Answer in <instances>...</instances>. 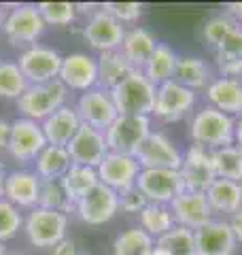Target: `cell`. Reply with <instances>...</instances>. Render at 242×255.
I'll list each match as a JSON object with an SVG mask.
<instances>
[{
	"label": "cell",
	"instance_id": "obj_1",
	"mask_svg": "<svg viewBox=\"0 0 242 255\" xmlns=\"http://www.w3.org/2000/svg\"><path fill=\"white\" fill-rule=\"evenodd\" d=\"M234 130H236V119L234 117L208 105H202L200 109L193 111L187 132L193 145L215 151L234 145Z\"/></svg>",
	"mask_w": 242,
	"mask_h": 255
},
{
	"label": "cell",
	"instance_id": "obj_2",
	"mask_svg": "<svg viewBox=\"0 0 242 255\" xmlns=\"http://www.w3.org/2000/svg\"><path fill=\"white\" fill-rule=\"evenodd\" d=\"M155 94L157 87L144 77L142 70H132L115 90H111L119 115L151 117L153 109H155Z\"/></svg>",
	"mask_w": 242,
	"mask_h": 255
},
{
	"label": "cell",
	"instance_id": "obj_3",
	"mask_svg": "<svg viewBox=\"0 0 242 255\" xmlns=\"http://www.w3.org/2000/svg\"><path fill=\"white\" fill-rule=\"evenodd\" d=\"M151 117L144 115H117L107 130V145L113 153H125V155H136L138 149L144 145V140L151 136Z\"/></svg>",
	"mask_w": 242,
	"mask_h": 255
},
{
	"label": "cell",
	"instance_id": "obj_4",
	"mask_svg": "<svg viewBox=\"0 0 242 255\" xmlns=\"http://www.w3.org/2000/svg\"><path fill=\"white\" fill-rule=\"evenodd\" d=\"M66 98H68V90L62 85L60 79H55V81L49 83L28 85V90L19 96L17 109L23 117L40 124L66 105Z\"/></svg>",
	"mask_w": 242,
	"mask_h": 255
},
{
	"label": "cell",
	"instance_id": "obj_5",
	"mask_svg": "<svg viewBox=\"0 0 242 255\" xmlns=\"http://www.w3.org/2000/svg\"><path fill=\"white\" fill-rule=\"evenodd\" d=\"M68 215L34 206L23 219V232L34 247H53L66 238Z\"/></svg>",
	"mask_w": 242,
	"mask_h": 255
},
{
	"label": "cell",
	"instance_id": "obj_6",
	"mask_svg": "<svg viewBox=\"0 0 242 255\" xmlns=\"http://www.w3.org/2000/svg\"><path fill=\"white\" fill-rule=\"evenodd\" d=\"M196 107H198V94L172 79V81L157 87L153 115L166 124H174L185 119L187 115H193Z\"/></svg>",
	"mask_w": 242,
	"mask_h": 255
},
{
	"label": "cell",
	"instance_id": "obj_7",
	"mask_svg": "<svg viewBox=\"0 0 242 255\" xmlns=\"http://www.w3.org/2000/svg\"><path fill=\"white\" fill-rule=\"evenodd\" d=\"M62 55L47 45H30L26 51L19 55L17 66L26 77L28 85H40L55 81L60 77L62 68Z\"/></svg>",
	"mask_w": 242,
	"mask_h": 255
},
{
	"label": "cell",
	"instance_id": "obj_8",
	"mask_svg": "<svg viewBox=\"0 0 242 255\" xmlns=\"http://www.w3.org/2000/svg\"><path fill=\"white\" fill-rule=\"evenodd\" d=\"M136 187L142 191L151 204H172L174 198H179L185 191V183L181 170L168 168H142L136 181Z\"/></svg>",
	"mask_w": 242,
	"mask_h": 255
},
{
	"label": "cell",
	"instance_id": "obj_9",
	"mask_svg": "<svg viewBox=\"0 0 242 255\" xmlns=\"http://www.w3.org/2000/svg\"><path fill=\"white\" fill-rule=\"evenodd\" d=\"M47 23L38 11V4H17L2 21V32L13 45H36Z\"/></svg>",
	"mask_w": 242,
	"mask_h": 255
},
{
	"label": "cell",
	"instance_id": "obj_10",
	"mask_svg": "<svg viewBox=\"0 0 242 255\" xmlns=\"http://www.w3.org/2000/svg\"><path fill=\"white\" fill-rule=\"evenodd\" d=\"M47 145L49 142H47L43 126L38 122H32L28 117H17L15 122H11V136L6 151L13 159H17L21 164L34 162Z\"/></svg>",
	"mask_w": 242,
	"mask_h": 255
},
{
	"label": "cell",
	"instance_id": "obj_11",
	"mask_svg": "<svg viewBox=\"0 0 242 255\" xmlns=\"http://www.w3.org/2000/svg\"><path fill=\"white\" fill-rule=\"evenodd\" d=\"M140 168H168V170H181L183 164V149L176 142L166 136L164 132L153 130L151 136L144 140V145L134 155Z\"/></svg>",
	"mask_w": 242,
	"mask_h": 255
},
{
	"label": "cell",
	"instance_id": "obj_12",
	"mask_svg": "<svg viewBox=\"0 0 242 255\" xmlns=\"http://www.w3.org/2000/svg\"><path fill=\"white\" fill-rule=\"evenodd\" d=\"M123 36H125V26H121L102 6L87 17L85 26H83L85 43L98 53L119 49L121 43H123Z\"/></svg>",
	"mask_w": 242,
	"mask_h": 255
},
{
	"label": "cell",
	"instance_id": "obj_13",
	"mask_svg": "<svg viewBox=\"0 0 242 255\" xmlns=\"http://www.w3.org/2000/svg\"><path fill=\"white\" fill-rule=\"evenodd\" d=\"M75 213L87 226H104L119 213V194L98 183L75 204Z\"/></svg>",
	"mask_w": 242,
	"mask_h": 255
},
{
	"label": "cell",
	"instance_id": "obj_14",
	"mask_svg": "<svg viewBox=\"0 0 242 255\" xmlns=\"http://www.w3.org/2000/svg\"><path fill=\"white\" fill-rule=\"evenodd\" d=\"M77 113L81 124L92 126L96 130H107V128L117 119V107L113 102V96L109 90L102 87H94L90 92H83L77 100Z\"/></svg>",
	"mask_w": 242,
	"mask_h": 255
},
{
	"label": "cell",
	"instance_id": "obj_15",
	"mask_svg": "<svg viewBox=\"0 0 242 255\" xmlns=\"http://www.w3.org/2000/svg\"><path fill=\"white\" fill-rule=\"evenodd\" d=\"M96 170H98V179L102 185H107L113 191L121 194V191L136 185L142 168H140V164L136 162L134 155L113 153V151H109L107 157L102 159Z\"/></svg>",
	"mask_w": 242,
	"mask_h": 255
},
{
	"label": "cell",
	"instance_id": "obj_16",
	"mask_svg": "<svg viewBox=\"0 0 242 255\" xmlns=\"http://www.w3.org/2000/svg\"><path fill=\"white\" fill-rule=\"evenodd\" d=\"M181 177L185 183V189L200 191L206 194V189L213 185L215 170H213V159L211 151L200 145H191L183 151V164H181Z\"/></svg>",
	"mask_w": 242,
	"mask_h": 255
},
{
	"label": "cell",
	"instance_id": "obj_17",
	"mask_svg": "<svg viewBox=\"0 0 242 255\" xmlns=\"http://www.w3.org/2000/svg\"><path fill=\"white\" fill-rule=\"evenodd\" d=\"M68 155L72 164L79 166H90V168H98L100 162L109 153L107 136L102 130H96L92 126H81L75 138L68 142Z\"/></svg>",
	"mask_w": 242,
	"mask_h": 255
},
{
	"label": "cell",
	"instance_id": "obj_18",
	"mask_svg": "<svg viewBox=\"0 0 242 255\" xmlns=\"http://www.w3.org/2000/svg\"><path fill=\"white\" fill-rule=\"evenodd\" d=\"M60 81L66 90L75 92H90L98 87V62L96 55L90 53H70L62 60Z\"/></svg>",
	"mask_w": 242,
	"mask_h": 255
},
{
	"label": "cell",
	"instance_id": "obj_19",
	"mask_svg": "<svg viewBox=\"0 0 242 255\" xmlns=\"http://www.w3.org/2000/svg\"><path fill=\"white\" fill-rule=\"evenodd\" d=\"M174 223L181 228H187L191 232L204 228L208 221L215 219V215L208 206L206 194H200V191H189L185 189L179 198H174L170 204Z\"/></svg>",
	"mask_w": 242,
	"mask_h": 255
},
{
	"label": "cell",
	"instance_id": "obj_20",
	"mask_svg": "<svg viewBox=\"0 0 242 255\" xmlns=\"http://www.w3.org/2000/svg\"><path fill=\"white\" fill-rule=\"evenodd\" d=\"M193 236H196V255H234L238 247L228 219L219 217L196 230Z\"/></svg>",
	"mask_w": 242,
	"mask_h": 255
},
{
	"label": "cell",
	"instance_id": "obj_21",
	"mask_svg": "<svg viewBox=\"0 0 242 255\" xmlns=\"http://www.w3.org/2000/svg\"><path fill=\"white\" fill-rule=\"evenodd\" d=\"M204 105L213 107L234 119L242 117V79L217 75L204 90Z\"/></svg>",
	"mask_w": 242,
	"mask_h": 255
},
{
	"label": "cell",
	"instance_id": "obj_22",
	"mask_svg": "<svg viewBox=\"0 0 242 255\" xmlns=\"http://www.w3.org/2000/svg\"><path fill=\"white\" fill-rule=\"evenodd\" d=\"M40 179L32 170H13L6 172L4 181V200H9L17 209H34L38 206Z\"/></svg>",
	"mask_w": 242,
	"mask_h": 255
},
{
	"label": "cell",
	"instance_id": "obj_23",
	"mask_svg": "<svg viewBox=\"0 0 242 255\" xmlns=\"http://www.w3.org/2000/svg\"><path fill=\"white\" fill-rule=\"evenodd\" d=\"M206 200L215 217L230 219L234 213L242 209V183L215 179L213 185L206 189Z\"/></svg>",
	"mask_w": 242,
	"mask_h": 255
},
{
	"label": "cell",
	"instance_id": "obj_24",
	"mask_svg": "<svg viewBox=\"0 0 242 255\" xmlns=\"http://www.w3.org/2000/svg\"><path fill=\"white\" fill-rule=\"evenodd\" d=\"M45 132V138L49 145H58V147H68V142L75 138V134L79 132V128L83 126L79 119V113L75 107L64 105L58 109L53 115H49L45 122H40Z\"/></svg>",
	"mask_w": 242,
	"mask_h": 255
},
{
	"label": "cell",
	"instance_id": "obj_25",
	"mask_svg": "<svg viewBox=\"0 0 242 255\" xmlns=\"http://www.w3.org/2000/svg\"><path fill=\"white\" fill-rule=\"evenodd\" d=\"M157 47V38L151 30L142 26H134L130 30H125L123 43H121L119 51L125 55V60L132 64L134 70H142V66L149 62Z\"/></svg>",
	"mask_w": 242,
	"mask_h": 255
},
{
	"label": "cell",
	"instance_id": "obj_26",
	"mask_svg": "<svg viewBox=\"0 0 242 255\" xmlns=\"http://www.w3.org/2000/svg\"><path fill=\"white\" fill-rule=\"evenodd\" d=\"M213 79H215L213 66L204 58H198V55H179L176 73H174L176 83H181L187 90L200 94L211 85Z\"/></svg>",
	"mask_w": 242,
	"mask_h": 255
},
{
	"label": "cell",
	"instance_id": "obj_27",
	"mask_svg": "<svg viewBox=\"0 0 242 255\" xmlns=\"http://www.w3.org/2000/svg\"><path fill=\"white\" fill-rule=\"evenodd\" d=\"M98 62V87L102 90H115L123 79L132 73V64L125 60V55L119 49L115 51H102L96 55Z\"/></svg>",
	"mask_w": 242,
	"mask_h": 255
},
{
	"label": "cell",
	"instance_id": "obj_28",
	"mask_svg": "<svg viewBox=\"0 0 242 255\" xmlns=\"http://www.w3.org/2000/svg\"><path fill=\"white\" fill-rule=\"evenodd\" d=\"M176 62H179V53H176L170 45L157 43L155 51H153L149 62L142 66V73L153 85L159 87V85H164V83L174 79Z\"/></svg>",
	"mask_w": 242,
	"mask_h": 255
},
{
	"label": "cell",
	"instance_id": "obj_29",
	"mask_svg": "<svg viewBox=\"0 0 242 255\" xmlns=\"http://www.w3.org/2000/svg\"><path fill=\"white\" fill-rule=\"evenodd\" d=\"M36 166V177L43 181H60L64 174L70 170L72 159L68 155L66 147H58V145H47L43 151L38 153L34 159Z\"/></svg>",
	"mask_w": 242,
	"mask_h": 255
},
{
	"label": "cell",
	"instance_id": "obj_30",
	"mask_svg": "<svg viewBox=\"0 0 242 255\" xmlns=\"http://www.w3.org/2000/svg\"><path fill=\"white\" fill-rule=\"evenodd\" d=\"M60 183H62L64 191H66L70 204L75 206L81 198H83L85 194H90V191L98 185L100 179H98V170H96V168L72 164L70 170L60 179Z\"/></svg>",
	"mask_w": 242,
	"mask_h": 255
},
{
	"label": "cell",
	"instance_id": "obj_31",
	"mask_svg": "<svg viewBox=\"0 0 242 255\" xmlns=\"http://www.w3.org/2000/svg\"><path fill=\"white\" fill-rule=\"evenodd\" d=\"M153 249H155V238L144 232L140 226L123 230L113 243L115 255H151Z\"/></svg>",
	"mask_w": 242,
	"mask_h": 255
},
{
	"label": "cell",
	"instance_id": "obj_32",
	"mask_svg": "<svg viewBox=\"0 0 242 255\" xmlns=\"http://www.w3.org/2000/svg\"><path fill=\"white\" fill-rule=\"evenodd\" d=\"M138 221H140V228L144 230L147 234H151L153 238L164 236L166 232L176 226L174 217H172V211H170V204H147L138 215Z\"/></svg>",
	"mask_w": 242,
	"mask_h": 255
},
{
	"label": "cell",
	"instance_id": "obj_33",
	"mask_svg": "<svg viewBox=\"0 0 242 255\" xmlns=\"http://www.w3.org/2000/svg\"><path fill=\"white\" fill-rule=\"evenodd\" d=\"M211 159L217 179L242 183V151L236 145L211 151Z\"/></svg>",
	"mask_w": 242,
	"mask_h": 255
},
{
	"label": "cell",
	"instance_id": "obj_34",
	"mask_svg": "<svg viewBox=\"0 0 242 255\" xmlns=\"http://www.w3.org/2000/svg\"><path fill=\"white\" fill-rule=\"evenodd\" d=\"M155 245L161 247L168 255H196V236L191 230L181 226H174L170 232L159 236Z\"/></svg>",
	"mask_w": 242,
	"mask_h": 255
},
{
	"label": "cell",
	"instance_id": "obj_35",
	"mask_svg": "<svg viewBox=\"0 0 242 255\" xmlns=\"http://www.w3.org/2000/svg\"><path fill=\"white\" fill-rule=\"evenodd\" d=\"M28 90V81L19 70L17 62H0V98L19 100Z\"/></svg>",
	"mask_w": 242,
	"mask_h": 255
},
{
	"label": "cell",
	"instance_id": "obj_36",
	"mask_svg": "<svg viewBox=\"0 0 242 255\" xmlns=\"http://www.w3.org/2000/svg\"><path fill=\"white\" fill-rule=\"evenodd\" d=\"M38 206L40 209H49V211H60V213H66V215L70 211H75V206L70 204L60 181H43L40 179Z\"/></svg>",
	"mask_w": 242,
	"mask_h": 255
},
{
	"label": "cell",
	"instance_id": "obj_37",
	"mask_svg": "<svg viewBox=\"0 0 242 255\" xmlns=\"http://www.w3.org/2000/svg\"><path fill=\"white\" fill-rule=\"evenodd\" d=\"M38 11L47 26H70L77 19L75 2H40Z\"/></svg>",
	"mask_w": 242,
	"mask_h": 255
},
{
	"label": "cell",
	"instance_id": "obj_38",
	"mask_svg": "<svg viewBox=\"0 0 242 255\" xmlns=\"http://www.w3.org/2000/svg\"><path fill=\"white\" fill-rule=\"evenodd\" d=\"M236 19L230 17L228 13H221V15H215V17H211L206 21L204 30H202V36H204V45L208 47V49H217V47L221 45V41L225 38V34L236 26Z\"/></svg>",
	"mask_w": 242,
	"mask_h": 255
},
{
	"label": "cell",
	"instance_id": "obj_39",
	"mask_svg": "<svg viewBox=\"0 0 242 255\" xmlns=\"http://www.w3.org/2000/svg\"><path fill=\"white\" fill-rule=\"evenodd\" d=\"M21 228H23V217L19 209L2 198L0 200V243L15 238Z\"/></svg>",
	"mask_w": 242,
	"mask_h": 255
},
{
	"label": "cell",
	"instance_id": "obj_40",
	"mask_svg": "<svg viewBox=\"0 0 242 255\" xmlns=\"http://www.w3.org/2000/svg\"><path fill=\"white\" fill-rule=\"evenodd\" d=\"M217 60H242V23H236L215 49Z\"/></svg>",
	"mask_w": 242,
	"mask_h": 255
},
{
	"label": "cell",
	"instance_id": "obj_41",
	"mask_svg": "<svg viewBox=\"0 0 242 255\" xmlns=\"http://www.w3.org/2000/svg\"><path fill=\"white\" fill-rule=\"evenodd\" d=\"M102 9L109 15H113L121 26H123V23H136L142 17L140 2H104Z\"/></svg>",
	"mask_w": 242,
	"mask_h": 255
},
{
	"label": "cell",
	"instance_id": "obj_42",
	"mask_svg": "<svg viewBox=\"0 0 242 255\" xmlns=\"http://www.w3.org/2000/svg\"><path fill=\"white\" fill-rule=\"evenodd\" d=\"M147 198L142 196V191L138 187H130L119 194V211L130 213V215H140V211L147 206Z\"/></svg>",
	"mask_w": 242,
	"mask_h": 255
},
{
	"label": "cell",
	"instance_id": "obj_43",
	"mask_svg": "<svg viewBox=\"0 0 242 255\" xmlns=\"http://www.w3.org/2000/svg\"><path fill=\"white\" fill-rule=\"evenodd\" d=\"M51 255H79V249H77V243L72 241V238H64V241H60L58 245L53 247Z\"/></svg>",
	"mask_w": 242,
	"mask_h": 255
},
{
	"label": "cell",
	"instance_id": "obj_44",
	"mask_svg": "<svg viewBox=\"0 0 242 255\" xmlns=\"http://www.w3.org/2000/svg\"><path fill=\"white\" fill-rule=\"evenodd\" d=\"M228 223H230V228H232L234 236H236V241L242 243V209H240L238 213H234L232 217L228 219Z\"/></svg>",
	"mask_w": 242,
	"mask_h": 255
},
{
	"label": "cell",
	"instance_id": "obj_45",
	"mask_svg": "<svg viewBox=\"0 0 242 255\" xmlns=\"http://www.w3.org/2000/svg\"><path fill=\"white\" fill-rule=\"evenodd\" d=\"M9 136H11V124L0 119V151H6V147H9Z\"/></svg>",
	"mask_w": 242,
	"mask_h": 255
},
{
	"label": "cell",
	"instance_id": "obj_46",
	"mask_svg": "<svg viewBox=\"0 0 242 255\" xmlns=\"http://www.w3.org/2000/svg\"><path fill=\"white\" fill-rule=\"evenodd\" d=\"M230 15V17H234L238 23H242V2H232L228 4V11H225Z\"/></svg>",
	"mask_w": 242,
	"mask_h": 255
},
{
	"label": "cell",
	"instance_id": "obj_47",
	"mask_svg": "<svg viewBox=\"0 0 242 255\" xmlns=\"http://www.w3.org/2000/svg\"><path fill=\"white\" fill-rule=\"evenodd\" d=\"M234 145L242 151V117L236 119V130H234Z\"/></svg>",
	"mask_w": 242,
	"mask_h": 255
},
{
	"label": "cell",
	"instance_id": "obj_48",
	"mask_svg": "<svg viewBox=\"0 0 242 255\" xmlns=\"http://www.w3.org/2000/svg\"><path fill=\"white\" fill-rule=\"evenodd\" d=\"M4 181H6V172H4V166L0 164V200L4 198Z\"/></svg>",
	"mask_w": 242,
	"mask_h": 255
},
{
	"label": "cell",
	"instance_id": "obj_49",
	"mask_svg": "<svg viewBox=\"0 0 242 255\" xmlns=\"http://www.w3.org/2000/svg\"><path fill=\"white\" fill-rule=\"evenodd\" d=\"M151 255H168V253H166L164 249H161V247H157V245H155V249L151 251Z\"/></svg>",
	"mask_w": 242,
	"mask_h": 255
},
{
	"label": "cell",
	"instance_id": "obj_50",
	"mask_svg": "<svg viewBox=\"0 0 242 255\" xmlns=\"http://www.w3.org/2000/svg\"><path fill=\"white\" fill-rule=\"evenodd\" d=\"M0 255H6V249H4V243H0Z\"/></svg>",
	"mask_w": 242,
	"mask_h": 255
},
{
	"label": "cell",
	"instance_id": "obj_51",
	"mask_svg": "<svg viewBox=\"0 0 242 255\" xmlns=\"http://www.w3.org/2000/svg\"><path fill=\"white\" fill-rule=\"evenodd\" d=\"M2 21H4V17H2V9H0V26H2Z\"/></svg>",
	"mask_w": 242,
	"mask_h": 255
},
{
	"label": "cell",
	"instance_id": "obj_52",
	"mask_svg": "<svg viewBox=\"0 0 242 255\" xmlns=\"http://www.w3.org/2000/svg\"><path fill=\"white\" fill-rule=\"evenodd\" d=\"M6 255H23V253H6Z\"/></svg>",
	"mask_w": 242,
	"mask_h": 255
}]
</instances>
